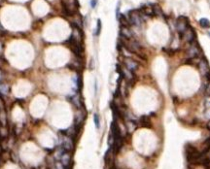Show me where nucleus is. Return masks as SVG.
<instances>
[{
    "mask_svg": "<svg viewBox=\"0 0 210 169\" xmlns=\"http://www.w3.org/2000/svg\"><path fill=\"white\" fill-rule=\"evenodd\" d=\"M63 12L66 16H75L77 14L79 4L77 0H61Z\"/></svg>",
    "mask_w": 210,
    "mask_h": 169,
    "instance_id": "obj_1",
    "label": "nucleus"
},
{
    "mask_svg": "<svg viewBox=\"0 0 210 169\" xmlns=\"http://www.w3.org/2000/svg\"><path fill=\"white\" fill-rule=\"evenodd\" d=\"M128 19L129 22V24L135 26L140 25L142 24V22L144 21L139 10H131V11H129L128 15Z\"/></svg>",
    "mask_w": 210,
    "mask_h": 169,
    "instance_id": "obj_2",
    "label": "nucleus"
},
{
    "mask_svg": "<svg viewBox=\"0 0 210 169\" xmlns=\"http://www.w3.org/2000/svg\"><path fill=\"white\" fill-rule=\"evenodd\" d=\"M175 26L179 32V35H182L190 27L189 19L186 16H179L175 22Z\"/></svg>",
    "mask_w": 210,
    "mask_h": 169,
    "instance_id": "obj_3",
    "label": "nucleus"
},
{
    "mask_svg": "<svg viewBox=\"0 0 210 169\" xmlns=\"http://www.w3.org/2000/svg\"><path fill=\"white\" fill-rule=\"evenodd\" d=\"M201 49L198 46V44L193 42L190 45L189 49L187 50V55H188V58H199L201 56Z\"/></svg>",
    "mask_w": 210,
    "mask_h": 169,
    "instance_id": "obj_4",
    "label": "nucleus"
},
{
    "mask_svg": "<svg viewBox=\"0 0 210 169\" xmlns=\"http://www.w3.org/2000/svg\"><path fill=\"white\" fill-rule=\"evenodd\" d=\"M196 36V31L194 30V28L190 26V27L187 29V30L183 33L182 35H180V37H181V39H183V40H185L187 43L191 44V43L195 42Z\"/></svg>",
    "mask_w": 210,
    "mask_h": 169,
    "instance_id": "obj_5",
    "label": "nucleus"
},
{
    "mask_svg": "<svg viewBox=\"0 0 210 169\" xmlns=\"http://www.w3.org/2000/svg\"><path fill=\"white\" fill-rule=\"evenodd\" d=\"M124 66L128 69V70L131 71V72H135L138 69V62L134 60L131 58H124Z\"/></svg>",
    "mask_w": 210,
    "mask_h": 169,
    "instance_id": "obj_6",
    "label": "nucleus"
},
{
    "mask_svg": "<svg viewBox=\"0 0 210 169\" xmlns=\"http://www.w3.org/2000/svg\"><path fill=\"white\" fill-rule=\"evenodd\" d=\"M198 69H199V71H201V75L203 76V77H205L206 75L208 74V73L210 72V67H209V64H208V62L206 59L204 58H201V59H199V61H198Z\"/></svg>",
    "mask_w": 210,
    "mask_h": 169,
    "instance_id": "obj_7",
    "label": "nucleus"
},
{
    "mask_svg": "<svg viewBox=\"0 0 210 169\" xmlns=\"http://www.w3.org/2000/svg\"><path fill=\"white\" fill-rule=\"evenodd\" d=\"M81 60H82V58H79V56H77L75 60H72L71 63L67 64V66L70 69H71V70L79 71V70H81V69L83 68V61H81Z\"/></svg>",
    "mask_w": 210,
    "mask_h": 169,
    "instance_id": "obj_8",
    "label": "nucleus"
},
{
    "mask_svg": "<svg viewBox=\"0 0 210 169\" xmlns=\"http://www.w3.org/2000/svg\"><path fill=\"white\" fill-rule=\"evenodd\" d=\"M120 34H121V38H124V39H132L133 38L132 31L131 30L129 26H121Z\"/></svg>",
    "mask_w": 210,
    "mask_h": 169,
    "instance_id": "obj_9",
    "label": "nucleus"
},
{
    "mask_svg": "<svg viewBox=\"0 0 210 169\" xmlns=\"http://www.w3.org/2000/svg\"><path fill=\"white\" fill-rule=\"evenodd\" d=\"M71 102L74 104L76 107L78 109H81V106H82V98L80 97V94L76 93L75 95H73L71 97Z\"/></svg>",
    "mask_w": 210,
    "mask_h": 169,
    "instance_id": "obj_10",
    "label": "nucleus"
},
{
    "mask_svg": "<svg viewBox=\"0 0 210 169\" xmlns=\"http://www.w3.org/2000/svg\"><path fill=\"white\" fill-rule=\"evenodd\" d=\"M140 122H141V127H151V122H150V118L149 116L144 115L140 118Z\"/></svg>",
    "mask_w": 210,
    "mask_h": 169,
    "instance_id": "obj_11",
    "label": "nucleus"
},
{
    "mask_svg": "<svg viewBox=\"0 0 210 169\" xmlns=\"http://www.w3.org/2000/svg\"><path fill=\"white\" fill-rule=\"evenodd\" d=\"M118 19H119L120 22H121V26H129V25H131V24H129L128 19V17H126L125 15L121 14Z\"/></svg>",
    "mask_w": 210,
    "mask_h": 169,
    "instance_id": "obj_12",
    "label": "nucleus"
},
{
    "mask_svg": "<svg viewBox=\"0 0 210 169\" xmlns=\"http://www.w3.org/2000/svg\"><path fill=\"white\" fill-rule=\"evenodd\" d=\"M199 25L202 28H209L210 27V21L206 18H202L199 19Z\"/></svg>",
    "mask_w": 210,
    "mask_h": 169,
    "instance_id": "obj_13",
    "label": "nucleus"
},
{
    "mask_svg": "<svg viewBox=\"0 0 210 169\" xmlns=\"http://www.w3.org/2000/svg\"><path fill=\"white\" fill-rule=\"evenodd\" d=\"M10 88L8 85L6 84H0V94L2 95H6L9 93Z\"/></svg>",
    "mask_w": 210,
    "mask_h": 169,
    "instance_id": "obj_14",
    "label": "nucleus"
},
{
    "mask_svg": "<svg viewBox=\"0 0 210 169\" xmlns=\"http://www.w3.org/2000/svg\"><path fill=\"white\" fill-rule=\"evenodd\" d=\"M153 6V13H154V16H162V11L161 7L159 5H152Z\"/></svg>",
    "mask_w": 210,
    "mask_h": 169,
    "instance_id": "obj_15",
    "label": "nucleus"
},
{
    "mask_svg": "<svg viewBox=\"0 0 210 169\" xmlns=\"http://www.w3.org/2000/svg\"><path fill=\"white\" fill-rule=\"evenodd\" d=\"M100 31H101V21L100 19H97V25H96V28H95V35L98 36L100 34Z\"/></svg>",
    "mask_w": 210,
    "mask_h": 169,
    "instance_id": "obj_16",
    "label": "nucleus"
},
{
    "mask_svg": "<svg viewBox=\"0 0 210 169\" xmlns=\"http://www.w3.org/2000/svg\"><path fill=\"white\" fill-rule=\"evenodd\" d=\"M93 120H95V124L96 125V127H99V118H98V115L97 114H95V117H93Z\"/></svg>",
    "mask_w": 210,
    "mask_h": 169,
    "instance_id": "obj_17",
    "label": "nucleus"
},
{
    "mask_svg": "<svg viewBox=\"0 0 210 169\" xmlns=\"http://www.w3.org/2000/svg\"><path fill=\"white\" fill-rule=\"evenodd\" d=\"M206 94L210 96V80L206 82Z\"/></svg>",
    "mask_w": 210,
    "mask_h": 169,
    "instance_id": "obj_18",
    "label": "nucleus"
},
{
    "mask_svg": "<svg viewBox=\"0 0 210 169\" xmlns=\"http://www.w3.org/2000/svg\"><path fill=\"white\" fill-rule=\"evenodd\" d=\"M204 105H205L206 109L210 108V96H207V97L205 98V100H204Z\"/></svg>",
    "mask_w": 210,
    "mask_h": 169,
    "instance_id": "obj_19",
    "label": "nucleus"
},
{
    "mask_svg": "<svg viewBox=\"0 0 210 169\" xmlns=\"http://www.w3.org/2000/svg\"><path fill=\"white\" fill-rule=\"evenodd\" d=\"M6 33V31H5V29L3 28V26L1 25V24H0V36H2V35H4Z\"/></svg>",
    "mask_w": 210,
    "mask_h": 169,
    "instance_id": "obj_20",
    "label": "nucleus"
},
{
    "mask_svg": "<svg viewBox=\"0 0 210 169\" xmlns=\"http://www.w3.org/2000/svg\"><path fill=\"white\" fill-rule=\"evenodd\" d=\"M96 3H97V0H92V1H91V6H92V8H95Z\"/></svg>",
    "mask_w": 210,
    "mask_h": 169,
    "instance_id": "obj_21",
    "label": "nucleus"
},
{
    "mask_svg": "<svg viewBox=\"0 0 210 169\" xmlns=\"http://www.w3.org/2000/svg\"><path fill=\"white\" fill-rule=\"evenodd\" d=\"M2 4H3V0H0V7H1Z\"/></svg>",
    "mask_w": 210,
    "mask_h": 169,
    "instance_id": "obj_22",
    "label": "nucleus"
},
{
    "mask_svg": "<svg viewBox=\"0 0 210 169\" xmlns=\"http://www.w3.org/2000/svg\"><path fill=\"white\" fill-rule=\"evenodd\" d=\"M209 36H210V33H209Z\"/></svg>",
    "mask_w": 210,
    "mask_h": 169,
    "instance_id": "obj_23",
    "label": "nucleus"
}]
</instances>
